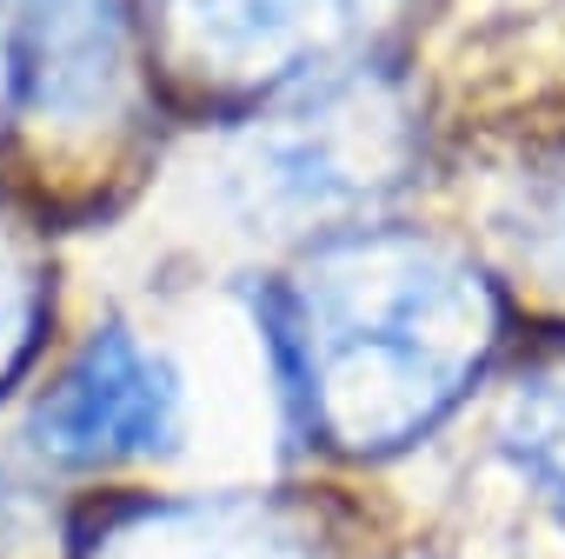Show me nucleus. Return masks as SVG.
Returning <instances> with one entry per match:
<instances>
[{
	"mask_svg": "<svg viewBox=\"0 0 565 559\" xmlns=\"http://www.w3.org/2000/svg\"><path fill=\"white\" fill-rule=\"evenodd\" d=\"M259 340L307 440L393 453L472 393L505 340V300L419 226H340L266 294Z\"/></svg>",
	"mask_w": 565,
	"mask_h": 559,
	"instance_id": "1",
	"label": "nucleus"
},
{
	"mask_svg": "<svg viewBox=\"0 0 565 559\" xmlns=\"http://www.w3.org/2000/svg\"><path fill=\"white\" fill-rule=\"evenodd\" d=\"M147 74L200 101H287L373 61L399 0H127Z\"/></svg>",
	"mask_w": 565,
	"mask_h": 559,
	"instance_id": "2",
	"label": "nucleus"
},
{
	"mask_svg": "<svg viewBox=\"0 0 565 559\" xmlns=\"http://www.w3.org/2000/svg\"><path fill=\"white\" fill-rule=\"evenodd\" d=\"M153 87L127 0H0V127L74 147L127 127V94Z\"/></svg>",
	"mask_w": 565,
	"mask_h": 559,
	"instance_id": "3",
	"label": "nucleus"
},
{
	"mask_svg": "<svg viewBox=\"0 0 565 559\" xmlns=\"http://www.w3.org/2000/svg\"><path fill=\"white\" fill-rule=\"evenodd\" d=\"M186 433V373L127 320L81 334L28 407V446L61 473H114L167 460Z\"/></svg>",
	"mask_w": 565,
	"mask_h": 559,
	"instance_id": "4",
	"label": "nucleus"
},
{
	"mask_svg": "<svg viewBox=\"0 0 565 559\" xmlns=\"http://www.w3.org/2000/svg\"><path fill=\"white\" fill-rule=\"evenodd\" d=\"M127 539L147 546L134 559H287L300 546V539H287V526L266 519L259 506H206V499H193V506L153 499Z\"/></svg>",
	"mask_w": 565,
	"mask_h": 559,
	"instance_id": "5",
	"label": "nucleus"
}]
</instances>
